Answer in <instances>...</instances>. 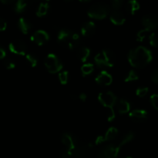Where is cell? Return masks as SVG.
<instances>
[{
    "label": "cell",
    "mask_w": 158,
    "mask_h": 158,
    "mask_svg": "<svg viewBox=\"0 0 158 158\" xmlns=\"http://www.w3.org/2000/svg\"><path fill=\"white\" fill-rule=\"evenodd\" d=\"M68 79H69V74L67 71H63L59 73V80L61 84L65 85L67 83Z\"/></svg>",
    "instance_id": "26"
},
{
    "label": "cell",
    "mask_w": 158,
    "mask_h": 158,
    "mask_svg": "<svg viewBox=\"0 0 158 158\" xmlns=\"http://www.w3.org/2000/svg\"><path fill=\"white\" fill-rule=\"evenodd\" d=\"M6 27H7V23L6 20L0 17V31L6 30Z\"/></svg>",
    "instance_id": "35"
},
{
    "label": "cell",
    "mask_w": 158,
    "mask_h": 158,
    "mask_svg": "<svg viewBox=\"0 0 158 158\" xmlns=\"http://www.w3.org/2000/svg\"><path fill=\"white\" fill-rule=\"evenodd\" d=\"M79 1L81 2H89L90 0H79Z\"/></svg>",
    "instance_id": "41"
},
{
    "label": "cell",
    "mask_w": 158,
    "mask_h": 158,
    "mask_svg": "<svg viewBox=\"0 0 158 158\" xmlns=\"http://www.w3.org/2000/svg\"><path fill=\"white\" fill-rule=\"evenodd\" d=\"M94 69V66L92 63H85L81 67V72L83 75L87 76L93 73Z\"/></svg>",
    "instance_id": "23"
},
{
    "label": "cell",
    "mask_w": 158,
    "mask_h": 158,
    "mask_svg": "<svg viewBox=\"0 0 158 158\" xmlns=\"http://www.w3.org/2000/svg\"><path fill=\"white\" fill-rule=\"evenodd\" d=\"M28 4L26 2V0H16L14 6V10L17 13H21L26 10Z\"/></svg>",
    "instance_id": "22"
},
{
    "label": "cell",
    "mask_w": 158,
    "mask_h": 158,
    "mask_svg": "<svg viewBox=\"0 0 158 158\" xmlns=\"http://www.w3.org/2000/svg\"><path fill=\"white\" fill-rule=\"evenodd\" d=\"M148 31L146 30V29H142V30H140L138 32H137V41H140L142 42L143 41L145 38H146V35L148 33Z\"/></svg>",
    "instance_id": "28"
},
{
    "label": "cell",
    "mask_w": 158,
    "mask_h": 158,
    "mask_svg": "<svg viewBox=\"0 0 158 158\" xmlns=\"http://www.w3.org/2000/svg\"><path fill=\"white\" fill-rule=\"evenodd\" d=\"M96 31V25L94 22H86L81 27V34L83 36L89 37L94 35Z\"/></svg>",
    "instance_id": "13"
},
{
    "label": "cell",
    "mask_w": 158,
    "mask_h": 158,
    "mask_svg": "<svg viewBox=\"0 0 158 158\" xmlns=\"http://www.w3.org/2000/svg\"><path fill=\"white\" fill-rule=\"evenodd\" d=\"M134 138V134L133 132H129L123 137L121 141L118 143H110L104 148H102L99 152L98 158H117L120 153V149L123 145L127 144V143L131 142Z\"/></svg>",
    "instance_id": "3"
},
{
    "label": "cell",
    "mask_w": 158,
    "mask_h": 158,
    "mask_svg": "<svg viewBox=\"0 0 158 158\" xmlns=\"http://www.w3.org/2000/svg\"><path fill=\"white\" fill-rule=\"evenodd\" d=\"M26 60L32 67H35V66H36L37 63H38L37 57L35 56L34 54H32V53L26 54Z\"/></svg>",
    "instance_id": "24"
},
{
    "label": "cell",
    "mask_w": 158,
    "mask_h": 158,
    "mask_svg": "<svg viewBox=\"0 0 158 158\" xmlns=\"http://www.w3.org/2000/svg\"><path fill=\"white\" fill-rule=\"evenodd\" d=\"M31 41L35 43L38 46H42L47 43L48 40H49V35L47 32L43 29H39L36 30L30 37Z\"/></svg>",
    "instance_id": "10"
},
{
    "label": "cell",
    "mask_w": 158,
    "mask_h": 158,
    "mask_svg": "<svg viewBox=\"0 0 158 158\" xmlns=\"http://www.w3.org/2000/svg\"><path fill=\"white\" fill-rule=\"evenodd\" d=\"M46 1H49V0H46Z\"/></svg>",
    "instance_id": "43"
},
{
    "label": "cell",
    "mask_w": 158,
    "mask_h": 158,
    "mask_svg": "<svg viewBox=\"0 0 158 158\" xmlns=\"http://www.w3.org/2000/svg\"><path fill=\"white\" fill-rule=\"evenodd\" d=\"M110 2L114 10H118L123 5V0H110Z\"/></svg>",
    "instance_id": "29"
},
{
    "label": "cell",
    "mask_w": 158,
    "mask_h": 158,
    "mask_svg": "<svg viewBox=\"0 0 158 158\" xmlns=\"http://www.w3.org/2000/svg\"><path fill=\"white\" fill-rule=\"evenodd\" d=\"M9 50L12 53H15L20 56L26 55V51H27V46H26V43L23 40H15L14 41H12L9 44Z\"/></svg>",
    "instance_id": "8"
},
{
    "label": "cell",
    "mask_w": 158,
    "mask_h": 158,
    "mask_svg": "<svg viewBox=\"0 0 158 158\" xmlns=\"http://www.w3.org/2000/svg\"><path fill=\"white\" fill-rule=\"evenodd\" d=\"M57 41L62 46L72 50L80 47L82 40L77 32L68 29H62L58 32Z\"/></svg>",
    "instance_id": "2"
},
{
    "label": "cell",
    "mask_w": 158,
    "mask_h": 158,
    "mask_svg": "<svg viewBox=\"0 0 158 158\" xmlns=\"http://www.w3.org/2000/svg\"><path fill=\"white\" fill-rule=\"evenodd\" d=\"M90 55V49L86 46L79 47L77 50V56L82 62H86Z\"/></svg>",
    "instance_id": "18"
},
{
    "label": "cell",
    "mask_w": 158,
    "mask_h": 158,
    "mask_svg": "<svg viewBox=\"0 0 158 158\" xmlns=\"http://www.w3.org/2000/svg\"><path fill=\"white\" fill-rule=\"evenodd\" d=\"M49 4L47 2H41L36 10V15L38 17H43L47 14L49 11Z\"/></svg>",
    "instance_id": "21"
},
{
    "label": "cell",
    "mask_w": 158,
    "mask_h": 158,
    "mask_svg": "<svg viewBox=\"0 0 158 158\" xmlns=\"http://www.w3.org/2000/svg\"><path fill=\"white\" fill-rule=\"evenodd\" d=\"M153 59V54L150 49L144 46H138L131 49L128 53L130 64L135 68L142 69L148 66Z\"/></svg>",
    "instance_id": "1"
},
{
    "label": "cell",
    "mask_w": 158,
    "mask_h": 158,
    "mask_svg": "<svg viewBox=\"0 0 158 158\" xmlns=\"http://www.w3.org/2000/svg\"><path fill=\"white\" fill-rule=\"evenodd\" d=\"M142 25L144 27V29L148 32L154 30L157 27L158 21L157 18L154 14H148L142 18Z\"/></svg>",
    "instance_id": "9"
},
{
    "label": "cell",
    "mask_w": 158,
    "mask_h": 158,
    "mask_svg": "<svg viewBox=\"0 0 158 158\" xmlns=\"http://www.w3.org/2000/svg\"><path fill=\"white\" fill-rule=\"evenodd\" d=\"M115 118V112L114 109H108L107 110V120L108 121H113Z\"/></svg>",
    "instance_id": "33"
},
{
    "label": "cell",
    "mask_w": 158,
    "mask_h": 158,
    "mask_svg": "<svg viewBox=\"0 0 158 158\" xmlns=\"http://www.w3.org/2000/svg\"><path fill=\"white\" fill-rule=\"evenodd\" d=\"M96 64L100 67H112L115 64L116 57L114 52L110 49H103L94 57Z\"/></svg>",
    "instance_id": "4"
},
{
    "label": "cell",
    "mask_w": 158,
    "mask_h": 158,
    "mask_svg": "<svg viewBox=\"0 0 158 158\" xmlns=\"http://www.w3.org/2000/svg\"><path fill=\"white\" fill-rule=\"evenodd\" d=\"M35 1H36V0H26V2H27V4H31V3L34 2Z\"/></svg>",
    "instance_id": "40"
},
{
    "label": "cell",
    "mask_w": 158,
    "mask_h": 158,
    "mask_svg": "<svg viewBox=\"0 0 158 158\" xmlns=\"http://www.w3.org/2000/svg\"><path fill=\"white\" fill-rule=\"evenodd\" d=\"M151 80L154 83L157 84L158 83V69H154V72L152 73V75H151Z\"/></svg>",
    "instance_id": "34"
},
{
    "label": "cell",
    "mask_w": 158,
    "mask_h": 158,
    "mask_svg": "<svg viewBox=\"0 0 158 158\" xmlns=\"http://www.w3.org/2000/svg\"><path fill=\"white\" fill-rule=\"evenodd\" d=\"M139 78V76L137 74V73L135 70L132 69V70L130 71L128 73V74L127 75L126 78H125V82H131V81H135L137 80Z\"/></svg>",
    "instance_id": "25"
},
{
    "label": "cell",
    "mask_w": 158,
    "mask_h": 158,
    "mask_svg": "<svg viewBox=\"0 0 158 158\" xmlns=\"http://www.w3.org/2000/svg\"><path fill=\"white\" fill-rule=\"evenodd\" d=\"M96 82L101 86H109L113 81V78L110 74L106 71H102L96 77Z\"/></svg>",
    "instance_id": "11"
},
{
    "label": "cell",
    "mask_w": 158,
    "mask_h": 158,
    "mask_svg": "<svg viewBox=\"0 0 158 158\" xmlns=\"http://www.w3.org/2000/svg\"><path fill=\"white\" fill-rule=\"evenodd\" d=\"M104 142V138H103V136H99V137H97V139H96V144L99 145L100 144V143H103Z\"/></svg>",
    "instance_id": "36"
},
{
    "label": "cell",
    "mask_w": 158,
    "mask_h": 158,
    "mask_svg": "<svg viewBox=\"0 0 158 158\" xmlns=\"http://www.w3.org/2000/svg\"><path fill=\"white\" fill-rule=\"evenodd\" d=\"M117 109L120 114H126L129 112L131 110V104L127 100L122 99L119 100L118 103H117Z\"/></svg>",
    "instance_id": "17"
},
{
    "label": "cell",
    "mask_w": 158,
    "mask_h": 158,
    "mask_svg": "<svg viewBox=\"0 0 158 158\" xmlns=\"http://www.w3.org/2000/svg\"><path fill=\"white\" fill-rule=\"evenodd\" d=\"M140 7V4L137 0H129L126 4V10L131 15H134L137 10H139Z\"/></svg>",
    "instance_id": "19"
},
{
    "label": "cell",
    "mask_w": 158,
    "mask_h": 158,
    "mask_svg": "<svg viewBox=\"0 0 158 158\" xmlns=\"http://www.w3.org/2000/svg\"><path fill=\"white\" fill-rule=\"evenodd\" d=\"M61 140L65 148H69V149H74L77 145V140H75L73 136L69 133H64L62 135Z\"/></svg>",
    "instance_id": "12"
},
{
    "label": "cell",
    "mask_w": 158,
    "mask_h": 158,
    "mask_svg": "<svg viewBox=\"0 0 158 158\" xmlns=\"http://www.w3.org/2000/svg\"><path fill=\"white\" fill-rule=\"evenodd\" d=\"M148 90H149V89L148 87H138L136 90V94L138 97H143L148 94Z\"/></svg>",
    "instance_id": "27"
},
{
    "label": "cell",
    "mask_w": 158,
    "mask_h": 158,
    "mask_svg": "<svg viewBox=\"0 0 158 158\" xmlns=\"http://www.w3.org/2000/svg\"><path fill=\"white\" fill-rule=\"evenodd\" d=\"M18 26L23 34H28L29 31L31 30V29H32V23L29 20L26 19V18H23V17H21L19 19Z\"/></svg>",
    "instance_id": "16"
},
{
    "label": "cell",
    "mask_w": 158,
    "mask_h": 158,
    "mask_svg": "<svg viewBox=\"0 0 158 158\" xmlns=\"http://www.w3.org/2000/svg\"><path fill=\"white\" fill-rule=\"evenodd\" d=\"M3 64H4L5 67L8 69H12L15 67V63L11 60H4V63H3Z\"/></svg>",
    "instance_id": "32"
},
{
    "label": "cell",
    "mask_w": 158,
    "mask_h": 158,
    "mask_svg": "<svg viewBox=\"0 0 158 158\" xmlns=\"http://www.w3.org/2000/svg\"><path fill=\"white\" fill-rule=\"evenodd\" d=\"M149 40H150V44H151L152 46H154V47H157V34H156L155 32H153V33L150 35Z\"/></svg>",
    "instance_id": "31"
},
{
    "label": "cell",
    "mask_w": 158,
    "mask_h": 158,
    "mask_svg": "<svg viewBox=\"0 0 158 158\" xmlns=\"http://www.w3.org/2000/svg\"><path fill=\"white\" fill-rule=\"evenodd\" d=\"M78 98L79 100H80L81 101L84 102L86 100V98H87V96H86V94H84V93H82V94H80V95L78 96Z\"/></svg>",
    "instance_id": "37"
},
{
    "label": "cell",
    "mask_w": 158,
    "mask_h": 158,
    "mask_svg": "<svg viewBox=\"0 0 158 158\" xmlns=\"http://www.w3.org/2000/svg\"><path fill=\"white\" fill-rule=\"evenodd\" d=\"M46 69L50 73H56L63 69V64L60 59L53 53H49L44 61Z\"/></svg>",
    "instance_id": "6"
},
{
    "label": "cell",
    "mask_w": 158,
    "mask_h": 158,
    "mask_svg": "<svg viewBox=\"0 0 158 158\" xmlns=\"http://www.w3.org/2000/svg\"><path fill=\"white\" fill-rule=\"evenodd\" d=\"M117 135H118V130L116 127H111L107 130L105 135L103 136L104 141H111V140H114L117 137Z\"/></svg>",
    "instance_id": "20"
},
{
    "label": "cell",
    "mask_w": 158,
    "mask_h": 158,
    "mask_svg": "<svg viewBox=\"0 0 158 158\" xmlns=\"http://www.w3.org/2000/svg\"><path fill=\"white\" fill-rule=\"evenodd\" d=\"M130 117L136 122H142L148 117V113L144 110L136 109L131 111L129 114Z\"/></svg>",
    "instance_id": "14"
},
{
    "label": "cell",
    "mask_w": 158,
    "mask_h": 158,
    "mask_svg": "<svg viewBox=\"0 0 158 158\" xmlns=\"http://www.w3.org/2000/svg\"><path fill=\"white\" fill-rule=\"evenodd\" d=\"M6 51H5V49H3L2 47L0 46V60L4 59L5 57H6Z\"/></svg>",
    "instance_id": "38"
},
{
    "label": "cell",
    "mask_w": 158,
    "mask_h": 158,
    "mask_svg": "<svg viewBox=\"0 0 158 158\" xmlns=\"http://www.w3.org/2000/svg\"><path fill=\"white\" fill-rule=\"evenodd\" d=\"M151 103L153 107L154 108L155 110H158V95L157 94H153L152 96L151 97Z\"/></svg>",
    "instance_id": "30"
},
{
    "label": "cell",
    "mask_w": 158,
    "mask_h": 158,
    "mask_svg": "<svg viewBox=\"0 0 158 158\" xmlns=\"http://www.w3.org/2000/svg\"><path fill=\"white\" fill-rule=\"evenodd\" d=\"M3 4H11L12 2H16V0H0Z\"/></svg>",
    "instance_id": "39"
},
{
    "label": "cell",
    "mask_w": 158,
    "mask_h": 158,
    "mask_svg": "<svg viewBox=\"0 0 158 158\" xmlns=\"http://www.w3.org/2000/svg\"><path fill=\"white\" fill-rule=\"evenodd\" d=\"M110 21L112 22V23H114V25H117V26L123 25L126 21L124 15L119 10L113 11L110 15Z\"/></svg>",
    "instance_id": "15"
},
{
    "label": "cell",
    "mask_w": 158,
    "mask_h": 158,
    "mask_svg": "<svg viewBox=\"0 0 158 158\" xmlns=\"http://www.w3.org/2000/svg\"><path fill=\"white\" fill-rule=\"evenodd\" d=\"M98 100L103 106L107 109H113L117 103V96L111 91L102 92L99 94Z\"/></svg>",
    "instance_id": "7"
},
{
    "label": "cell",
    "mask_w": 158,
    "mask_h": 158,
    "mask_svg": "<svg viewBox=\"0 0 158 158\" xmlns=\"http://www.w3.org/2000/svg\"><path fill=\"white\" fill-rule=\"evenodd\" d=\"M110 12V7L106 3L99 2L92 5L88 9V16L95 19H103L108 15Z\"/></svg>",
    "instance_id": "5"
},
{
    "label": "cell",
    "mask_w": 158,
    "mask_h": 158,
    "mask_svg": "<svg viewBox=\"0 0 158 158\" xmlns=\"http://www.w3.org/2000/svg\"><path fill=\"white\" fill-rule=\"evenodd\" d=\"M121 158H132L131 157H121Z\"/></svg>",
    "instance_id": "42"
}]
</instances>
